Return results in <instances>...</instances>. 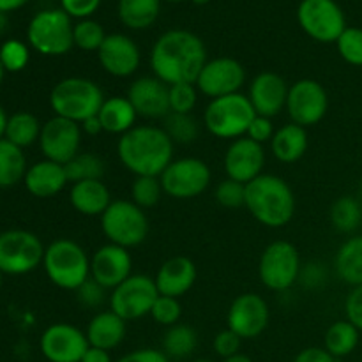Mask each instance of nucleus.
Returning <instances> with one entry per match:
<instances>
[{
	"label": "nucleus",
	"instance_id": "obj_26",
	"mask_svg": "<svg viewBox=\"0 0 362 362\" xmlns=\"http://www.w3.org/2000/svg\"><path fill=\"white\" fill-rule=\"evenodd\" d=\"M126 332V320L120 318L117 313H113L112 310H108L99 311L90 318L85 336H87V341L90 346L112 352L113 349H117L124 341Z\"/></svg>",
	"mask_w": 362,
	"mask_h": 362
},
{
	"label": "nucleus",
	"instance_id": "obj_62",
	"mask_svg": "<svg viewBox=\"0 0 362 362\" xmlns=\"http://www.w3.org/2000/svg\"><path fill=\"white\" fill-rule=\"evenodd\" d=\"M193 362H214V361H209V359H197V361H193Z\"/></svg>",
	"mask_w": 362,
	"mask_h": 362
},
{
	"label": "nucleus",
	"instance_id": "obj_10",
	"mask_svg": "<svg viewBox=\"0 0 362 362\" xmlns=\"http://www.w3.org/2000/svg\"><path fill=\"white\" fill-rule=\"evenodd\" d=\"M45 251L46 247L35 233L7 230L0 233V271L11 276L28 274L42 264Z\"/></svg>",
	"mask_w": 362,
	"mask_h": 362
},
{
	"label": "nucleus",
	"instance_id": "obj_21",
	"mask_svg": "<svg viewBox=\"0 0 362 362\" xmlns=\"http://www.w3.org/2000/svg\"><path fill=\"white\" fill-rule=\"evenodd\" d=\"M98 60L103 69L115 78H127L140 67V48L126 34H108L101 48L98 49Z\"/></svg>",
	"mask_w": 362,
	"mask_h": 362
},
{
	"label": "nucleus",
	"instance_id": "obj_42",
	"mask_svg": "<svg viewBox=\"0 0 362 362\" xmlns=\"http://www.w3.org/2000/svg\"><path fill=\"white\" fill-rule=\"evenodd\" d=\"M338 52L350 66L362 67V28L346 27L345 32L336 41Z\"/></svg>",
	"mask_w": 362,
	"mask_h": 362
},
{
	"label": "nucleus",
	"instance_id": "obj_12",
	"mask_svg": "<svg viewBox=\"0 0 362 362\" xmlns=\"http://www.w3.org/2000/svg\"><path fill=\"white\" fill-rule=\"evenodd\" d=\"M211 168L198 158L173 159L159 175L165 194L175 200H191L204 193L211 184Z\"/></svg>",
	"mask_w": 362,
	"mask_h": 362
},
{
	"label": "nucleus",
	"instance_id": "obj_48",
	"mask_svg": "<svg viewBox=\"0 0 362 362\" xmlns=\"http://www.w3.org/2000/svg\"><path fill=\"white\" fill-rule=\"evenodd\" d=\"M101 6V0H60V9L71 18L87 20Z\"/></svg>",
	"mask_w": 362,
	"mask_h": 362
},
{
	"label": "nucleus",
	"instance_id": "obj_56",
	"mask_svg": "<svg viewBox=\"0 0 362 362\" xmlns=\"http://www.w3.org/2000/svg\"><path fill=\"white\" fill-rule=\"evenodd\" d=\"M28 0H0V13H11L20 7H23Z\"/></svg>",
	"mask_w": 362,
	"mask_h": 362
},
{
	"label": "nucleus",
	"instance_id": "obj_45",
	"mask_svg": "<svg viewBox=\"0 0 362 362\" xmlns=\"http://www.w3.org/2000/svg\"><path fill=\"white\" fill-rule=\"evenodd\" d=\"M151 317L163 327H172V325L179 324L180 317H182V304L175 297L159 296L152 306Z\"/></svg>",
	"mask_w": 362,
	"mask_h": 362
},
{
	"label": "nucleus",
	"instance_id": "obj_13",
	"mask_svg": "<svg viewBox=\"0 0 362 362\" xmlns=\"http://www.w3.org/2000/svg\"><path fill=\"white\" fill-rule=\"evenodd\" d=\"M158 297L154 278L147 274H131L126 281L112 290L110 310L126 322L138 320L151 315Z\"/></svg>",
	"mask_w": 362,
	"mask_h": 362
},
{
	"label": "nucleus",
	"instance_id": "obj_20",
	"mask_svg": "<svg viewBox=\"0 0 362 362\" xmlns=\"http://www.w3.org/2000/svg\"><path fill=\"white\" fill-rule=\"evenodd\" d=\"M133 271V258L129 251L117 244H105L90 257V278L105 286L106 290H113L126 281Z\"/></svg>",
	"mask_w": 362,
	"mask_h": 362
},
{
	"label": "nucleus",
	"instance_id": "obj_34",
	"mask_svg": "<svg viewBox=\"0 0 362 362\" xmlns=\"http://www.w3.org/2000/svg\"><path fill=\"white\" fill-rule=\"evenodd\" d=\"M41 124L37 117L28 112H16L9 117L6 127V140L14 144L16 147L25 148L39 141L41 136Z\"/></svg>",
	"mask_w": 362,
	"mask_h": 362
},
{
	"label": "nucleus",
	"instance_id": "obj_24",
	"mask_svg": "<svg viewBox=\"0 0 362 362\" xmlns=\"http://www.w3.org/2000/svg\"><path fill=\"white\" fill-rule=\"evenodd\" d=\"M197 265L187 257H172L159 267L154 281L159 296L180 299L197 283Z\"/></svg>",
	"mask_w": 362,
	"mask_h": 362
},
{
	"label": "nucleus",
	"instance_id": "obj_15",
	"mask_svg": "<svg viewBox=\"0 0 362 362\" xmlns=\"http://www.w3.org/2000/svg\"><path fill=\"white\" fill-rule=\"evenodd\" d=\"M81 126L73 120L62 117H52L42 124L39 147L45 159L55 161L59 165H67L76 154H80Z\"/></svg>",
	"mask_w": 362,
	"mask_h": 362
},
{
	"label": "nucleus",
	"instance_id": "obj_46",
	"mask_svg": "<svg viewBox=\"0 0 362 362\" xmlns=\"http://www.w3.org/2000/svg\"><path fill=\"white\" fill-rule=\"evenodd\" d=\"M106 292H108V290H106L105 286H101L98 281L88 278L87 281L76 290V299L81 306L98 308L106 300Z\"/></svg>",
	"mask_w": 362,
	"mask_h": 362
},
{
	"label": "nucleus",
	"instance_id": "obj_43",
	"mask_svg": "<svg viewBox=\"0 0 362 362\" xmlns=\"http://www.w3.org/2000/svg\"><path fill=\"white\" fill-rule=\"evenodd\" d=\"M170 112L191 113L198 103V88L194 83L168 85Z\"/></svg>",
	"mask_w": 362,
	"mask_h": 362
},
{
	"label": "nucleus",
	"instance_id": "obj_50",
	"mask_svg": "<svg viewBox=\"0 0 362 362\" xmlns=\"http://www.w3.org/2000/svg\"><path fill=\"white\" fill-rule=\"evenodd\" d=\"M346 320L362 331V285L354 286L345 299Z\"/></svg>",
	"mask_w": 362,
	"mask_h": 362
},
{
	"label": "nucleus",
	"instance_id": "obj_52",
	"mask_svg": "<svg viewBox=\"0 0 362 362\" xmlns=\"http://www.w3.org/2000/svg\"><path fill=\"white\" fill-rule=\"evenodd\" d=\"M115 362H170L163 350L156 349H138L133 352L126 354Z\"/></svg>",
	"mask_w": 362,
	"mask_h": 362
},
{
	"label": "nucleus",
	"instance_id": "obj_31",
	"mask_svg": "<svg viewBox=\"0 0 362 362\" xmlns=\"http://www.w3.org/2000/svg\"><path fill=\"white\" fill-rule=\"evenodd\" d=\"M161 11V0H119L117 14L124 27L145 30L156 23Z\"/></svg>",
	"mask_w": 362,
	"mask_h": 362
},
{
	"label": "nucleus",
	"instance_id": "obj_53",
	"mask_svg": "<svg viewBox=\"0 0 362 362\" xmlns=\"http://www.w3.org/2000/svg\"><path fill=\"white\" fill-rule=\"evenodd\" d=\"M292 362H336V359L324 346H310L300 350Z\"/></svg>",
	"mask_w": 362,
	"mask_h": 362
},
{
	"label": "nucleus",
	"instance_id": "obj_3",
	"mask_svg": "<svg viewBox=\"0 0 362 362\" xmlns=\"http://www.w3.org/2000/svg\"><path fill=\"white\" fill-rule=\"evenodd\" d=\"M251 216L267 228H281L296 214V194L285 179L262 173L246 184V204Z\"/></svg>",
	"mask_w": 362,
	"mask_h": 362
},
{
	"label": "nucleus",
	"instance_id": "obj_57",
	"mask_svg": "<svg viewBox=\"0 0 362 362\" xmlns=\"http://www.w3.org/2000/svg\"><path fill=\"white\" fill-rule=\"evenodd\" d=\"M7 120H9V117H7L6 110L0 106V140H2L4 136H6V127H7Z\"/></svg>",
	"mask_w": 362,
	"mask_h": 362
},
{
	"label": "nucleus",
	"instance_id": "obj_38",
	"mask_svg": "<svg viewBox=\"0 0 362 362\" xmlns=\"http://www.w3.org/2000/svg\"><path fill=\"white\" fill-rule=\"evenodd\" d=\"M163 129L168 134L170 140L173 144H193L197 140L198 133H200V126L197 120L191 117V113H173L170 112L168 115L163 119Z\"/></svg>",
	"mask_w": 362,
	"mask_h": 362
},
{
	"label": "nucleus",
	"instance_id": "obj_5",
	"mask_svg": "<svg viewBox=\"0 0 362 362\" xmlns=\"http://www.w3.org/2000/svg\"><path fill=\"white\" fill-rule=\"evenodd\" d=\"M42 267L55 286L76 292L90 278V257L73 239H57L46 247Z\"/></svg>",
	"mask_w": 362,
	"mask_h": 362
},
{
	"label": "nucleus",
	"instance_id": "obj_1",
	"mask_svg": "<svg viewBox=\"0 0 362 362\" xmlns=\"http://www.w3.org/2000/svg\"><path fill=\"white\" fill-rule=\"evenodd\" d=\"M207 49L197 34L172 28L156 39L151 49L154 76L166 85L197 83L198 74L207 64Z\"/></svg>",
	"mask_w": 362,
	"mask_h": 362
},
{
	"label": "nucleus",
	"instance_id": "obj_54",
	"mask_svg": "<svg viewBox=\"0 0 362 362\" xmlns=\"http://www.w3.org/2000/svg\"><path fill=\"white\" fill-rule=\"evenodd\" d=\"M81 362H113L112 356H110L108 350L95 349V346H88V350L85 352Z\"/></svg>",
	"mask_w": 362,
	"mask_h": 362
},
{
	"label": "nucleus",
	"instance_id": "obj_27",
	"mask_svg": "<svg viewBox=\"0 0 362 362\" xmlns=\"http://www.w3.org/2000/svg\"><path fill=\"white\" fill-rule=\"evenodd\" d=\"M69 202L78 214L101 218L103 212L112 204V194L103 180H83L71 186Z\"/></svg>",
	"mask_w": 362,
	"mask_h": 362
},
{
	"label": "nucleus",
	"instance_id": "obj_37",
	"mask_svg": "<svg viewBox=\"0 0 362 362\" xmlns=\"http://www.w3.org/2000/svg\"><path fill=\"white\" fill-rule=\"evenodd\" d=\"M64 168L67 180L73 184L83 180H101L105 175V161L92 152H80L67 165H64Z\"/></svg>",
	"mask_w": 362,
	"mask_h": 362
},
{
	"label": "nucleus",
	"instance_id": "obj_40",
	"mask_svg": "<svg viewBox=\"0 0 362 362\" xmlns=\"http://www.w3.org/2000/svg\"><path fill=\"white\" fill-rule=\"evenodd\" d=\"M165 194L159 177H134V182L131 186V202L140 209H151L159 204L161 197Z\"/></svg>",
	"mask_w": 362,
	"mask_h": 362
},
{
	"label": "nucleus",
	"instance_id": "obj_55",
	"mask_svg": "<svg viewBox=\"0 0 362 362\" xmlns=\"http://www.w3.org/2000/svg\"><path fill=\"white\" fill-rule=\"evenodd\" d=\"M80 126H81V131H83L85 134H88V136H95V134H99V133H105V131H103V126H101V120H99L98 115L88 117V119L83 120Z\"/></svg>",
	"mask_w": 362,
	"mask_h": 362
},
{
	"label": "nucleus",
	"instance_id": "obj_60",
	"mask_svg": "<svg viewBox=\"0 0 362 362\" xmlns=\"http://www.w3.org/2000/svg\"><path fill=\"white\" fill-rule=\"evenodd\" d=\"M193 4H197V6H205V4H209L211 0H191Z\"/></svg>",
	"mask_w": 362,
	"mask_h": 362
},
{
	"label": "nucleus",
	"instance_id": "obj_35",
	"mask_svg": "<svg viewBox=\"0 0 362 362\" xmlns=\"http://www.w3.org/2000/svg\"><path fill=\"white\" fill-rule=\"evenodd\" d=\"M198 343V336L193 327L184 324H175L166 329L163 334V352L168 359H186L194 352Z\"/></svg>",
	"mask_w": 362,
	"mask_h": 362
},
{
	"label": "nucleus",
	"instance_id": "obj_16",
	"mask_svg": "<svg viewBox=\"0 0 362 362\" xmlns=\"http://www.w3.org/2000/svg\"><path fill=\"white\" fill-rule=\"evenodd\" d=\"M244 83H246V69L243 64L230 57H218V59L207 60L194 85L198 92L216 99L237 94Z\"/></svg>",
	"mask_w": 362,
	"mask_h": 362
},
{
	"label": "nucleus",
	"instance_id": "obj_7",
	"mask_svg": "<svg viewBox=\"0 0 362 362\" xmlns=\"http://www.w3.org/2000/svg\"><path fill=\"white\" fill-rule=\"evenodd\" d=\"M73 18L62 9H42L30 20L27 27L28 45L46 57L66 55L74 46Z\"/></svg>",
	"mask_w": 362,
	"mask_h": 362
},
{
	"label": "nucleus",
	"instance_id": "obj_17",
	"mask_svg": "<svg viewBox=\"0 0 362 362\" xmlns=\"http://www.w3.org/2000/svg\"><path fill=\"white\" fill-rule=\"evenodd\" d=\"M271 311L267 300L258 293H240L230 304L226 324L230 331L235 332L240 339H255L264 334L269 325Z\"/></svg>",
	"mask_w": 362,
	"mask_h": 362
},
{
	"label": "nucleus",
	"instance_id": "obj_49",
	"mask_svg": "<svg viewBox=\"0 0 362 362\" xmlns=\"http://www.w3.org/2000/svg\"><path fill=\"white\" fill-rule=\"evenodd\" d=\"M274 133L276 131H274V124H272V119H269V117L257 115L253 119V122L250 124V127H247L246 136L250 138V140L257 141V144L264 145V144H267V141L272 140Z\"/></svg>",
	"mask_w": 362,
	"mask_h": 362
},
{
	"label": "nucleus",
	"instance_id": "obj_23",
	"mask_svg": "<svg viewBox=\"0 0 362 362\" xmlns=\"http://www.w3.org/2000/svg\"><path fill=\"white\" fill-rule=\"evenodd\" d=\"M288 85L285 78L279 76L272 71H264L257 74L250 85V103L253 105L257 115L272 117L278 115L281 110L286 108V98H288Z\"/></svg>",
	"mask_w": 362,
	"mask_h": 362
},
{
	"label": "nucleus",
	"instance_id": "obj_63",
	"mask_svg": "<svg viewBox=\"0 0 362 362\" xmlns=\"http://www.w3.org/2000/svg\"><path fill=\"white\" fill-rule=\"evenodd\" d=\"M166 2H182V0H166Z\"/></svg>",
	"mask_w": 362,
	"mask_h": 362
},
{
	"label": "nucleus",
	"instance_id": "obj_28",
	"mask_svg": "<svg viewBox=\"0 0 362 362\" xmlns=\"http://www.w3.org/2000/svg\"><path fill=\"white\" fill-rule=\"evenodd\" d=\"M308 145H310V140H308L306 127L290 122L274 133L271 140V152L278 161L290 165L304 158Z\"/></svg>",
	"mask_w": 362,
	"mask_h": 362
},
{
	"label": "nucleus",
	"instance_id": "obj_51",
	"mask_svg": "<svg viewBox=\"0 0 362 362\" xmlns=\"http://www.w3.org/2000/svg\"><path fill=\"white\" fill-rule=\"evenodd\" d=\"M299 283L303 286H306V288H318V286H322L325 283V269L320 264H317V262H311V264L304 265L300 269Z\"/></svg>",
	"mask_w": 362,
	"mask_h": 362
},
{
	"label": "nucleus",
	"instance_id": "obj_41",
	"mask_svg": "<svg viewBox=\"0 0 362 362\" xmlns=\"http://www.w3.org/2000/svg\"><path fill=\"white\" fill-rule=\"evenodd\" d=\"M28 60H30V52L25 42L9 39L0 46V64L7 73H20L27 67Z\"/></svg>",
	"mask_w": 362,
	"mask_h": 362
},
{
	"label": "nucleus",
	"instance_id": "obj_61",
	"mask_svg": "<svg viewBox=\"0 0 362 362\" xmlns=\"http://www.w3.org/2000/svg\"><path fill=\"white\" fill-rule=\"evenodd\" d=\"M4 74H6V69H4L2 64H0V83H2V80H4Z\"/></svg>",
	"mask_w": 362,
	"mask_h": 362
},
{
	"label": "nucleus",
	"instance_id": "obj_59",
	"mask_svg": "<svg viewBox=\"0 0 362 362\" xmlns=\"http://www.w3.org/2000/svg\"><path fill=\"white\" fill-rule=\"evenodd\" d=\"M6 28H7V14L0 13V35L6 32Z\"/></svg>",
	"mask_w": 362,
	"mask_h": 362
},
{
	"label": "nucleus",
	"instance_id": "obj_14",
	"mask_svg": "<svg viewBox=\"0 0 362 362\" xmlns=\"http://www.w3.org/2000/svg\"><path fill=\"white\" fill-rule=\"evenodd\" d=\"M329 108L327 90L324 85L311 78H303L290 85L286 98V112L293 124L311 127L320 122Z\"/></svg>",
	"mask_w": 362,
	"mask_h": 362
},
{
	"label": "nucleus",
	"instance_id": "obj_29",
	"mask_svg": "<svg viewBox=\"0 0 362 362\" xmlns=\"http://www.w3.org/2000/svg\"><path fill=\"white\" fill-rule=\"evenodd\" d=\"M98 117L101 120L105 133L122 136L124 133L133 129L134 124H136L138 113L134 112L133 105H131L126 95H112V98L105 99Z\"/></svg>",
	"mask_w": 362,
	"mask_h": 362
},
{
	"label": "nucleus",
	"instance_id": "obj_32",
	"mask_svg": "<svg viewBox=\"0 0 362 362\" xmlns=\"http://www.w3.org/2000/svg\"><path fill=\"white\" fill-rule=\"evenodd\" d=\"M27 159L23 148L16 147L9 140H0V187H13L25 179Z\"/></svg>",
	"mask_w": 362,
	"mask_h": 362
},
{
	"label": "nucleus",
	"instance_id": "obj_39",
	"mask_svg": "<svg viewBox=\"0 0 362 362\" xmlns=\"http://www.w3.org/2000/svg\"><path fill=\"white\" fill-rule=\"evenodd\" d=\"M105 28L95 20H78L73 27V42L83 52H98L106 39Z\"/></svg>",
	"mask_w": 362,
	"mask_h": 362
},
{
	"label": "nucleus",
	"instance_id": "obj_18",
	"mask_svg": "<svg viewBox=\"0 0 362 362\" xmlns=\"http://www.w3.org/2000/svg\"><path fill=\"white\" fill-rule=\"evenodd\" d=\"M39 346L48 362H81L90 345L83 331L66 322H59L42 332Z\"/></svg>",
	"mask_w": 362,
	"mask_h": 362
},
{
	"label": "nucleus",
	"instance_id": "obj_8",
	"mask_svg": "<svg viewBox=\"0 0 362 362\" xmlns=\"http://www.w3.org/2000/svg\"><path fill=\"white\" fill-rule=\"evenodd\" d=\"M101 230L112 244L126 250L147 239L148 218L144 209L131 200H113L101 216Z\"/></svg>",
	"mask_w": 362,
	"mask_h": 362
},
{
	"label": "nucleus",
	"instance_id": "obj_2",
	"mask_svg": "<svg viewBox=\"0 0 362 362\" xmlns=\"http://www.w3.org/2000/svg\"><path fill=\"white\" fill-rule=\"evenodd\" d=\"M117 156L136 177H159L173 161V141L163 127L134 126L117 141Z\"/></svg>",
	"mask_w": 362,
	"mask_h": 362
},
{
	"label": "nucleus",
	"instance_id": "obj_6",
	"mask_svg": "<svg viewBox=\"0 0 362 362\" xmlns=\"http://www.w3.org/2000/svg\"><path fill=\"white\" fill-rule=\"evenodd\" d=\"M257 117L250 98L240 92L211 99L204 112V126L212 136L237 140L246 136L247 127Z\"/></svg>",
	"mask_w": 362,
	"mask_h": 362
},
{
	"label": "nucleus",
	"instance_id": "obj_58",
	"mask_svg": "<svg viewBox=\"0 0 362 362\" xmlns=\"http://www.w3.org/2000/svg\"><path fill=\"white\" fill-rule=\"evenodd\" d=\"M223 362H253L251 361L250 356H246V354H235V356L228 357V359H223Z\"/></svg>",
	"mask_w": 362,
	"mask_h": 362
},
{
	"label": "nucleus",
	"instance_id": "obj_11",
	"mask_svg": "<svg viewBox=\"0 0 362 362\" xmlns=\"http://www.w3.org/2000/svg\"><path fill=\"white\" fill-rule=\"evenodd\" d=\"M300 28L317 42H336L346 28V18L336 0H300L297 7Z\"/></svg>",
	"mask_w": 362,
	"mask_h": 362
},
{
	"label": "nucleus",
	"instance_id": "obj_25",
	"mask_svg": "<svg viewBox=\"0 0 362 362\" xmlns=\"http://www.w3.org/2000/svg\"><path fill=\"white\" fill-rule=\"evenodd\" d=\"M23 182L32 197L52 198L59 194L69 180H67L64 165L49 161V159H42V161L28 166Z\"/></svg>",
	"mask_w": 362,
	"mask_h": 362
},
{
	"label": "nucleus",
	"instance_id": "obj_36",
	"mask_svg": "<svg viewBox=\"0 0 362 362\" xmlns=\"http://www.w3.org/2000/svg\"><path fill=\"white\" fill-rule=\"evenodd\" d=\"M331 223L338 232L352 233L362 221V205L354 197H339L331 207Z\"/></svg>",
	"mask_w": 362,
	"mask_h": 362
},
{
	"label": "nucleus",
	"instance_id": "obj_9",
	"mask_svg": "<svg viewBox=\"0 0 362 362\" xmlns=\"http://www.w3.org/2000/svg\"><path fill=\"white\" fill-rule=\"evenodd\" d=\"M300 257L297 247L288 240H274L262 253L258 262V278L265 288L285 292L299 283Z\"/></svg>",
	"mask_w": 362,
	"mask_h": 362
},
{
	"label": "nucleus",
	"instance_id": "obj_22",
	"mask_svg": "<svg viewBox=\"0 0 362 362\" xmlns=\"http://www.w3.org/2000/svg\"><path fill=\"white\" fill-rule=\"evenodd\" d=\"M126 98L133 105L138 117L165 119L170 113L168 85L156 76H141L127 88Z\"/></svg>",
	"mask_w": 362,
	"mask_h": 362
},
{
	"label": "nucleus",
	"instance_id": "obj_19",
	"mask_svg": "<svg viewBox=\"0 0 362 362\" xmlns=\"http://www.w3.org/2000/svg\"><path fill=\"white\" fill-rule=\"evenodd\" d=\"M223 165H225L228 179L240 184L251 182L262 175V170L265 166L264 145L250 140L247 136L237 138L226 148Z\"/></svg>",
	"mask_w": 362,
	"mask_h": 362
},
{
	"label": "nucleus",
	"instance_id": "obj_33",
	"mask_svg": "<svg viewBox=\"0 0 362 362\" xmlns=\"http://www.w3.org/2000/svg\"><path fill=\"white\" fill-rule=\"evenodd\" d=\"M359 329L354 327L349 320H338L325 331L324 349L334 359L346 357L359 345Z\"/></svg>",
	"mask_w": 362,
	"mask_h": 362
},
{
	"label": "nucleus",
	"instance_id": "obj_44",
	"mask_svg": "<svg viewBox=\"0 0 362 362\" xmlns=\"http://www.w3.org/2000/svg\"><path fill=\"white\" fill-rule=\"evenodd\" d=\"M214 198L225 209L244 207V204H246V184H240L226 177L216 187Z\"/></svg>",
	"mask_w": 362,
	"mask_h": 362
},
{
	"label": "nucleus",
	"instance_id": "obj_30",
	"mask_svg": "<svg viewBox=\"0 0 362 362\" xmlns=\"http://www.w3.org/2000/svg\"><path fill=\"white\" fill-rule=\"evenodd\" d=\"M334 269L346 285H362V235L345 240L334 257Z\"/></svg>",
	"mask_w": 362,
	"mask_h": 362
},
{
	"label": "nucleus",
	"instance_id": "obj_64",
	"mask_svg": "<svg viewBox=\"0 0 362 362\" xmlns=\"http://www.w3.org/2000/svg\"><path fill=\"white\" fill-rule=\"evenodd\" d=\"M0 286H2V271H0Z\"/></svg>",
	"mask_w": 362,
	"mask_h": 362
},
{
	"label": "nucleus",
	"instance_id": "obj_47",
	"mask_svg": "<svg viewBox=\"0 0 362 362\" xmlns=\"http://www.w3.org/2000/svg\"><path fill=\"white\" fill-rule=\"evenodd\" d=\"M240 345H243V339H240L235 332L230 331V329L219 331L218 334H216L214 343H212V346H214V352L218 354L221 359H228V357L239 354Z\"/></svg>",
	"mask_w": 362,
	"mask_h": 362
},
{
	"label": "nucleus",
	"instance_id": "obj_4",
	"mask_svg": "<svg viewBox=\"0 0 362 362\" xmlns=\"http://www.w3.org/2000/svg\"><path fill=\"white\" fill-rule=\"evenodd\" d=\"M105 99L101 87L95 81L81 76L64 78L49 92L53 113L78 124L98 115Z\"/></svg>",
	"mask_w": 362,
	"mask_h": 362
}]
</instances>
